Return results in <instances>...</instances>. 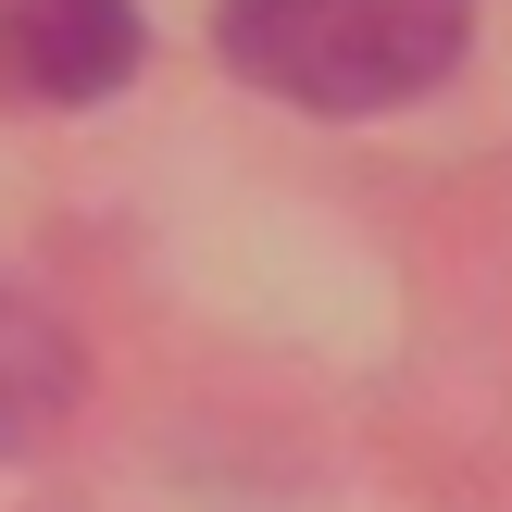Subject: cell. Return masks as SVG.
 I'll use <instances>...</instances> for the list:
<instances>
[{"instance_id":"obj_2","label":"cell","mask_w":512,"mask_h":512,"mask_svg":"<svg viewBox=\"0 0 512 512\" xmlns=\"http://www.w3.org/2000/svg\"><path fill=\"white\" fill-rule=\"evenodd\" d=\"M138 75V0H0V100L88 113Z\"/></svg>"},{"instance_id":"obj_1","label":"cell","mask_w":512,"mask_h":512,"mask_svg":"<svg viewBox=\"0 0 512 512\" xmlns=\"http://www.w3.org/2000/svg\"><path fill=\"white\" fill-rule=\"evenodd\" d=\"M475 38V0H225L213 50L288 113H400Z\"/></svg>"},{"instance_id":"obj_3","label":"cell","mask_w":512,"mask_h":512,"mask_svg":"<svg viewBox=\"0 0 512 512\" xmlns=\"http://www.w3.org/2000/svg\"><path fill=\"white\" fill-rule=\"evenodd\" d=\"M75 375H88V350L63 338V313L25 300V288H0V463L38 450L50 425L75 413Z\"/></svg>"}]
</instances>
